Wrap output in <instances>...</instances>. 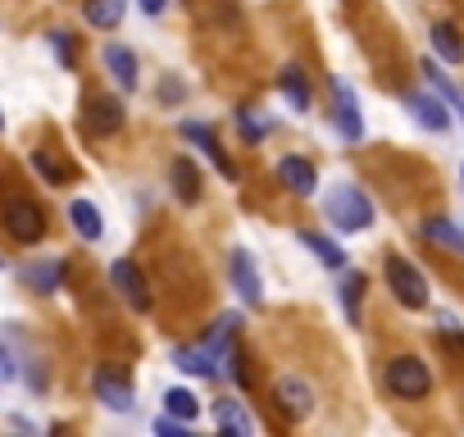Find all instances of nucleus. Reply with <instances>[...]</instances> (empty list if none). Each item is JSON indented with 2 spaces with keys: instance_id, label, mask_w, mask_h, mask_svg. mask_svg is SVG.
Wrapping results in <instances>:
<instances>
[{
  "instance_id": "f257e3e1",
  "label": "nucleus",
  "mask_w": 464,
  "mask_h": 437,
  "mask_svg": "<svg viewBox=\"0 0 464 437\" xmlns=\"http://www.w3.org/2000/svg\"><path fill=\"white\" fill-rule=\"evenodd\" d=\"M324 218L337 233H364L373 224V200L355 187V182H337L324 200Z\"/></svg>"
},
{
  "instance_id": "f03ea898",
  "label": "nucleus",
  "mask_w": 464,
  "mask_h": 437,
  "mask_svg": "<svg viewBox=\"0 0 464 437\" xmlns=\"http://www.w3.org/2000/svg\"><path fill=\"white\" fill-rule=\"evenodd\" d=\"M0 218H5V233H10L14 242H24V247H33V242H42V238H46V214H42V205H37V200L14 196V200H5Z\"/></svg>"
},
{
  "instance_id": "7ed1b4c3",
  "label": "nucleus",
  "mask_w": 464,
  "mask_h": 437,
  "mask_svg": "<svg viewBox=\"0 0 464 437\" xmlns=\"http://www.w3.org/2000/svg\"><path fill=\"white\" fill-rule=\"evenodd\" d=\"M387 287H392V296L405 310H423L428 306V278L401 256H387Z\"/></svg>"
},
{
  "instance_id": "20e7f679",
  "label": "nucleus",
  "mask_w": 464,
  "mask_h": 437,
  "mask_svg": "<svg viewBox=\"0 0 464 437\" xmlns=\"http://www.w3.org/2000/svg\"><path fill=\"white\" fill-rule=\"evenodd\" d=\"M387 387H392L401 401H419V396H428L432 374H428V364H423L419 355H396V360L387 364Z\"/></svg>"
},
{
  "instance_id": "39448f33",
  "label": "nucleus",
  "mask_w": 464,
  "mask_h": 437,
  "mask_svg": "<svg viewBox=\"0 0 464 437\" xmlns=\"http://www.w3.org/2000/svg\"><path fill=\"white\" fill-rule=\"evenodd\" d=\"M92 387H96V401L101 405H110V410H119V414H128L132 410V383H128V374H119V369H110V364H101L96 374H92Z\"/></svg>"
},
{
  "instance_id": "423d86ee",
  "label": "nucleus",
  "mask_w": 464,
  "mask_h": 437,
  "mask_svg": "<svg viewBox=\"0 0 464 437\" xmlns=\"http://www.w3.org/2000/svg\"><path fill=\"white\" fill-rule=\"evenodd\" d=\"M274 401H278V414L283 419H305L310 410H314V392H310V383L305 378H296V374H287V378H278V387H274Z\"/></svg>"
},
{
  "instance_id": "0eeeda50",
  "label": "nucleus",
  "mask_w": 464,
  "mask_h": 437,
  "mask_svg": "<svg viewBox=\"0 0 464 437\" xmlns=\"http://www.w3.org/2000/svg\"><path fill=\"white\" fill-rule=\"evenodd\" d=\"M182 137H187V141H196V146H200V151H205V155L218 164V173H223L227 182H237V164L227 160V151L218 146V137H214V128H209V123H196V119H187V123H182Z\"/></svg>"
},
{
  "instance_id": "6e6552de",
  "label": "nucleus",
  "mask_w": 464,
  "mask_h": 437,
  "mask_svg": "<svg viewBox=\"0 0 464 437\" xmlns=\"http://www.w3.org/2000/svg\"><path fill=\"white\" fill-rule=\"evenodd\" d=\"M110 278L119 283V292H123V301H128L132 310H150V287H146V278L137 274L132 260H114V265H110Z\"/></svg>"
},
{
  "instance_id": "1a4fd4ad",
  "label": "nucleus",
  "mask_w": 464,
  "mask_h": 437,
  "mask_svg": "<svg viewBox=\"0 0 464 437\" xmlns=\"http://www.w3.org/2000/svg\"><path fill=\"white\" fill-rule=\"evenodd\" d=\"M278 182H283L287 191H296V196H310L314 182H319V173H314V164H310L305 155H283V160H278Z\"/></svg>"
},
{
  "instance_id": "9d476101",
  "label": "nucleus",
  "mask_w": 464,
  "mask_h": 437,
  "mask_svg": "<svg viewBox=\"0 0 464 437\" xmlns=\"http://www.w3.org/2000/svg\"><path fill=\"white\" fill-rule=\"evenodd\" d=\"M232 287H237V296L246 301V306H260V274H256V260H251V251H232Z\"/></svg>"
},
{
  "instance_id": "9b49d317",
  "label": "nucleus",
  "mask_w": 464,
  "mask_h": 437,
  "mask_svg": "<svg viewBox=\"0 0 464 437\" xmlns=\"http://www.w3.org/2000/svg\"><path fill=\"white\" fill-rule=\"evenodd\" d=\"M87 128H92L96 137H110V132H119V128H123V101L96 96V101L87 105Z\"/></svg>"
},
{
  "instance_id": "f8f14e48",
  "label": "nucleus",
  "mask_w": 464,
  "mask_h": 437,
  "mask_svg": "<svg viewBox=\"0 0 464 437\" xmlns=\"http://www.w3.org/2000/svg\"><path fill=\"white\" fill-rule=\"evenodd\" d=\"M337 128L346 141H360L364 137V119H360V105H355V92L346 83H337Z\"/></svg>"
},
{
  "instance_id": "ddd939ff",
  "label": "nucleus",
  "mask_w": 464,
  "mask_h": 437,
  "mask_svg": "<svg viewBox=\"0 0 464 437\" xmlns=\"http://www.w3.org/2000/svg\"><path fill=\"white\" fill-rule=\"evenodd\" d=\"M82 15H87L92 28L114 33L123 24V15H128V0H82Z\"/></svg>"
},
{
  "instance_id": "4468645a",
  "label": "nucleus",
  "mask_w": 464,
  "mask_h": 437,
  "mask_svg": "<svg viewBox=\"0 0 464 437\" xmlns=\"http://www.w3.org/2000/svg\"><path fill=\"white\" fill-rule=\"evenodd\" d=\"M173 364L178 369H187V374H196V378H214L218 374V360H214V351L200 342V346H178L173 351Z\"/></svg>"
},
{
  "instance_id": "2eb2a0df",
  "label": "nucleus",
  "mask_w": 464,
  "mask_h": 437,
  "mask_svg": "<svg viewBox=\"0 0 464 437\" xmlns=\"http://www.w3.org/2000/svg\"><path fill=\"white\" fill-rule=\"evenodd\" d=\"M405 105H410V114H414L428 132H446V128H450V114H446V105H441L437 96H410Z\"/></svg>"
},
{
  "instance_id": "dca6fc26",
  "label": "nucleus",
  "mask_w": 464,
  "mask_h": 437,
  "mask_svg": "<svg viewBox=\"0 0 464 437\" xmlns=\"http://www.w3.org/2000/svg\"><path fill=\"white\" fill-rule=\"evenodd\" d=\"M105 69L114 73V83H119L123 92L137 87V55H132L128 46H105Z\"/></svg>"
},
{
  "instance_id": "f3484780",
  "label": "nucleus",
  "mask_w": 464,
  "mask_h": 437,
  "mask_svg": "<svg viewBox=\"0 0 464 437\" xmlns=\"http://www.w3.org/2000/svg\"><path fill=\"white\" fill-rule=\"evenodd\" d=\"M69 224L87 238V242H101V233H105V224H101V209L92 205V200H73L69 205Z\"/></svg>"
},
{
  "instance_id": "a211bd4d",
  "label": "nucleus",
  "mask_w": 464,
  "mask_h": 437,
  "mask_svg": "<svg viewBox=\"0 0 464 437\" xmlns=\"http://www.w3.org/2000/svg\"><path fill=\"white\" fill-rule=\"evenodd\" d=\"M432 51L450 64H464V37L455 24H432Z\"/></svg>"
},
{
  "instance_id": "6ab92c4d",
  "label": "nucleus",
  "mask_w": 464,
  "mask_h": 437,
  "mask_svg": "<svg viewBox=\"0 0 464 437\" xmlns=\"http://www.w3.org/2000/svg\"><path fill=\"white\" fill-rule=\"evenodd\" d=\"M173 191H178V200H187V205L200 200V173H196L191 160H173Z\"/></svg>"
},
{
  "instance_id": "aec40b11",
  "label": "nucleus",
  "mask_w": 464,
  "mask_h": 437,
  "mask_svg": "<svg viewBox=\"0 0 464 437\" xmlns=\"http://www.w3.org/2000/svg\"><path fill=\"white\" fill-rule=\"evenodd\" d=\"M423 238L437 242V247H446V251H455V256H464V233L450 224V218H428V224H423Z\"/></svg>"
},
{
  "instance_id": "412c9836",
  "label": "nucleus",
  "mask_w": 464,
  "mask_h": 437,
  "mask_svg": "<svg viewBox=\"0 0 464 437\" xmlns=\"http://www.w3.org/2000/svg\"><path fill=\"white\" fill-rule=\"evenodd\" d=\"M214 423L227 428V432H237V437H251V432H256V423L242 414L237 401H218V405H214Z\"/></svg>"
},
{
  "instance_id": "4be33fe9",
  "label": "nucleus",
  "mask_w": 464,
  "mask_h": 437,
  "mask_svg": "<svg viewBox=\"0 0 464 437\" xmlns=\"http://www.w3.org/2000/svg\"><path fill=\"white\" fill-rule=\"evenodd\" d=\"M278 87H283V96L292 101V110H310V87H305V73H301L296 64H287V69L278 73Z\"/></svg>"
},
{
  "instance_id": "5701e85b",
  "label": "nucleus",
  "mask_w": 464,
  "mask_h": 437,
  "mask_svg": "<svg viewBox=\"0 0 464 437\" xmlns=\"http://www.w3.org/2000/svg\"><path fill=\"white\" fill-rule=\"evenodd\" d=\"M301 247H310V251H314V260H319V265H328V269H342V265H346V251H342L337 242H328L324 233H301Z\"/></svg>"
},
{
  "instance_id": "b1692460",
  "label": "nucleus",
  "mask_w": 464,
  "mask_h": 437,
  "mask_svg": "<svg viewBox=\"0 0 464 437\" xmlns=\"http://www.w3.org/2000/svg\"><path fill=\"white\" fill-rule=\"evenodd\" d=\"M364 287H369V278H364L360 269H351V274L342 278V306H346V319H351V324H360V296H364Z\"/></svg>"
},
{
  "instance_id": "393cba45",
  "label": "nucleus",
  "mask_w": 464,
  "mask_h": 437,
  "mask_svg": "<svg viewBox=\"0 0 464 437\" xmlns=\"http://www.w3.org/2000/svg\"><path fill=\"white\" fill-rule=\"evenodd\" d=\"M164 410H169L173 419H187V423H191V419L200 414V401H196L187 387H173V392H164Z\"/></svg>"
},
{
  "instance_id": "a878e982",
  "label": "nucleus",
  "mask_w": 464,
  "mask_h": 437,
  "mask_svg": "<svg viewBox=\"0 0 464 437\" xmlns=\"http://www.w3.org/2000/svg\"><path fill=\"white\" fill-rule=\"evenodd\" d=\"M33 169H37L51 187H64V182H69V164H60L51 151H33Z\"/></svg>"
},
{
  "instance_id": "bb28decb",
  "label": "nucleus",
  "mask_w": 464,
  "mask_h": 437,
  "mask_svg": "<svg viewBox=\"0 0 464 437\" xmlns=\"http://www.w3.org/2000/svg\"><path fill=\"white\" fill-rule=\"evenodd\" d=\"M60 283H64V260H46V265L33 269V287L37 292H60Z\"/></svg>"
},
{
  "instance_id": "cd10ccee",
  "label": "nucleus",
  "mask_w": 464,
  "mask_h": 437,
  "mask_svg": "<svg viewBox=\"0 0 464 437\" xmlns=\"http://www.w3.org/2000/svg\"><path fill=\"white\" fill-rule=\"evenodd\" d=\"M237 128H242V137H246V141H260V137L269 132V123H265V119H251V110H242V114H237Z\"/></svg>"
},
{
  "instance_id": "c85d7f7f",
  "label": "nucleus",
  "mask_w": 464,
  "mask_h": 437,
  "mask_svg": "<svg viewBox=\"0 0 464 437\" xmlns=\"http://www.w3.org/2000/svg\"><path fill=\"white\" fill-rule=\"evenodd\" d=\"M155 432H164V437H191V423L187 419H155Z\"/></svg>"
},
{
  "instance_id": "c756f323",
  "label": "nucleus",
  "mask_w": 464,
  "mask_h": 437,
  "mask_svg": "<svg viewBox=\"0 0 464 437\" xmlns=\"http://www.w3.org/2000/svg\"><path fill=\"white\" fill-rule=\"evenodd\" d=\"M51 46L60 51V60H64V64H73V60H78V46L69 42V33H51Z\"/></svg>"
},
{
  "instance_id": "7c9ffc66",
  "label": "nucleus",
  "mask_w": 464,
  "mask_h": 437,
  "mask_svg": "<svg viewBox=\"0 0 464 437\" xmlns=\"http://www.w3.org/2000/svg\"><path fill=\"white\" fill-rule=\"evenodd\" d=\"M14 374H19V369H14V360H10V351H5V346H0V383H10Z\"/></svg>"
},
{
  "instance_id": "2f4dec72",
  "label": "nucleus",
  "mask_w": 464,
  "mask_h": 437,
  "mask_svg": "<svg viewBox=\"0 0 464 437\" xmlns=\"http://www.w3.org/2000/svg\"><path fill=\"white\" fill-rule=\"evenodd\" d=\"M160 96H164V101H182V87H178L173 78H164V87H160Z\"/></svg>"
},
{
  "instance_id": "473e14b6",
  "label": "nucleus",
  "mask_w": 464,
  "mask_h": 437,
  "mask_svg": "<svg viewBox=\"0 0 464 437\" xmlns=\"http://www.w3.org/2000/svg\"><path fill=\"white\" fill-rule=\"evenodd\" d=\"M137 5H141V15H160V10H164V0H137Z\"/></svg>"
},
{
  "instance_id": "72a5a7b5",
  "label": "nucleus",
  "mask_w": 464,
  "mask_h": 437,
  "mask_svg": "<svg viewBox=\"0 0 464 437\" xmlns=\"http://www.w3.org/2000/svg\"><path fill=\"white\" fill-rule=\"evenodd\" d=\"M455 110H459V114H464V92H459V101H455Z\"/></svg>"
},
{
  "instance_id": "f704fd0d",
  "label": "nucleus",
  "mask_w": 464,
  "mask_h": 437,
  "mask_svg": "<svg viewBox=\"0 0 464 437\" xmlns=\"http://www.w3.org/2000/svg\"><path fill=\"white\" fill-rule=\"evenodd\" d=\"M0 123H5V119H0Z\"/></svg>"
}]
</instances>
